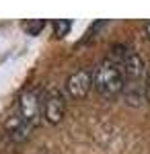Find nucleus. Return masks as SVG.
<instances>
[{
  "label": "nucleus",
  "instance_id": "3",
  "mask_svg": "<svg viewBox=\"0 0 150 154\" xmlns=\"http://www.w3.org/2000/svg\"><path fill=\"white\" fill-rule=\"evenodd\" d=\"M66 111V97L60 88H49L43 93V101H41V117L47 123H58L64 117Z\"/></svg>",
  "mask_w": 150,
  "mask_h": 154
},
{
  "label": "nucleus",
  "instance_id": "7",
  "mask_svg": "<svg viewBox=\"0 0 150 154\" xmlns=\"http://www.w3.org/2000/svg\"><path fill=\"white\" fill-rule=\"evenodd\" d=\"M146 101H150V72L146 74Z\"/></svg>",
  "mask_w": 150,
  "mask_h": 154
},
{
  "label": "nucleus",
  "instance_id": "1",
  "mask_svg": "<svg viewBox=\"0 0 150 154\" xmlns=\"http://www.w3.org/2000/svg\"><path fill=\"white\" fill-rule=\"evenodd\" d=\"M41 101H43V91L39 86L29 88L21 95L14 113L6 121V134L14 142L25 140L31 134V130L37 125V121L41 117Z\"/></svg>",
  "mask_w": 150,
  "mask_h": 154
},
{
  "label": "nucleus",
  "instance_id": "8",
  "mask_svg": "<svg viewBox=\"0 0 150 154\" xmlns=\"http://www.w3.org/2000/svg\"><path fill=\"white\" fill-rule=\"evenodd\" d=\"M146 35H148V39H150V21L146 23Z\"/></svg>",
  "mask_w": 150,
  "mask_h": 154
},
{
  "label": "nucleus",
  "instance_id": "5",
  "mask_svg": "<svg viewBox=\"0 0 150 154\" xmlns=\"http://www.w3.org/2000/svg\"><path fill=\"white\" fill-rule=\"evenodd\" d=\"M43 27H45V21L43 19H35V21H25L23 23V29L29 35H39Z\"/></svg>",
  "mask_w": 150,
  "mask_h": 154
},
{
  "label": "nucleus",
  "instance_id": "2",
  "mask_svg": "<svg viewBox=\"0 0 150 154\" xmlns=\"http://www.w3.org/2000/svg\"><path fill=\"white\" fill-rule=\"evenodd\" d=\"M92 86L103 97H115L126 86V72L117 56L111 51L105 60L99 62L97 70L92 72Z\"/></svg>",
  "mask_w": 150,
  "mask_h": 154
},
{
  "label": "nucleus",
  "instance_id": "6",
  "mask_svg": "<svg viewBox=\"0 0 150 154\" xmlns=\"http://www.w3.org/2000/svg\"><path fill=\"white\" fill-rule=\"evenodd\" d=\"M70 27H72V23H70V21H62V19L54 21V35H56V37H64V35H68Z\"/></svg>",
  "mask_w": 150,
  "mask_h": 154
},
{
  "label": "nucleus",
  "instance_id": "4",
  "mask_svg": "<svg viewBox=\"0 0 150 154\" xmlns=\"http://www.w3.org/2000/svg\"><path fill=\"white\" fill-rule=\"evenodd\" d=\"M91 86H92V72L82 68V70H76L74 74H70L68 82H66V93L72 99H82L91 91Z\"/></svg>",
  "mask_w": 150,
  "mask_h": 154
}]
</instances>
